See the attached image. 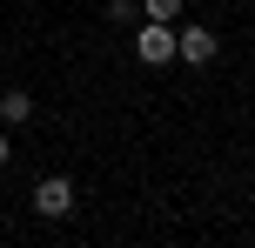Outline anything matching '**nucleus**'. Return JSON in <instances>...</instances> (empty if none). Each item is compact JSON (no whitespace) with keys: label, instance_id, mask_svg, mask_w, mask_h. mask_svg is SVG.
I'll list each match as a JSON object with an SVG mask.
<instances>
[{"label":"nucleus","instance_id":"obj_1","mask_svg":"<svg viewBox=\"0 0 255 248\" xmlns=\"http://www.w3.org/2000/svg\"><path fill=\"white\" fill-rule=\"evenodd\" d=\"M134 61H148V67H168V61H175V20L134 27Z\"/></svg>","mask_w":255,"mask_h":248},{"label":"nucleus","instance_id":"obj_2","mask_svg":"<svg viewBox=\"0 0 255 248\" xmlns=\"http://www.w3.org/2000/svg\"><path fill=\"white\" fill-rule=\"evenodd\" d=\"M34 215H47V222L74 215V181H67V174H40L34 181Z\"/></svg>","mask_w":255,"mask_h":248},{"label":"nucleus","instance_id":"obj_3","mask_svg":"<svg viewBox=\"0 0 255 248\" xmlns=\"http://www.w3.org/2000/svg\"><path fill=\"white\" fill-rule=\"evenodd\" d=\"M215 47H222V40L215 34H208V27H175V54H181V61H188V67H208V61H215Z\"/></svg>","mask_w":255,"mask_h":248},{"label":"nucleus","instance_id":"obj_4","mask_svg":"<svg viewBox=\"0 0 255 248\" xmlns=\"http://www.w3.org/2000/svg\"><path fill=\"white\" fill-rule=\"evenodd\" d=\"M27 114H34V94H20V87H7V94H0V128H20Z\"/></svg>","mask_w":255,"mask_h":248},{"label":"nucleus","instance_id":"obj_5","mask_svg":"<svg viewBox=\"0 0 255 248\" xmlns=\"http://www.w3.org/2000/svg\"><path fill=\"white\" fill-rule=\"evenodd\" d=\"M141 13L148 20H181V0H141Z\"/></svg>","mask_w":255,"mask_h":248},{"label":"nucleus","instance_id":"obj_6","mask_svg":"<svg viewBox=\"0 0 255 248\" xmlns=\"http://www.w3.org/2000/svg\"><path fill=\"white\" fill-rule=\"evenodd\" d=\"M7 155H13V141H7V128H0V168H7Z\"/></svg>","mask_w":255,"mask_h":248}]
</instances>
